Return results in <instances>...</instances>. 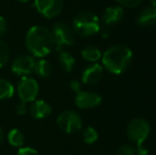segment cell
<instances>
[{
    "label": "cell",
    "mask_w": 156,
    "mask_h": 155,
    "mask_svg": "<svg viewBox=\"0 0 156 155\" xmlns=\"http://www.w3.org/2000/svg\"><path fill=\"white\" fill-rule=\"evenodd\" d=\"M15 87L9 80L0 78V100H8L14 96Z\"/></svg>",
    "instance_id": "cell-19"
},
{
    "label": "cell",
    "mask_w": 156,
    "mask_h": 155,
    "mask_svg": "<svg viewBox=\"0 0 156 155\" xmlns=\"http://www.w3.org/2000/svg\"><path fill=\"white\" fill-rule=\"evenodd\" d=\"M34 63L35 60L32 55L20 54L13 61L12 65H11V69H12V72L16 76H20V77L29 76L33 72Z\"/></svg>",
    "instance_id": "cell-9"
},
{
    "label": "cell",
    "mask_w": 156,
    "mask_h": 155,
    "mask_svg": "<svg viewBox=\"0 0 156 155\" xmlns=\"http://www.w3.org/2000/svg\"><path fill=\"white\" fill-rule=\"evenodd\" d=\"M8 21L3 16H0V37L3 36L8 32Z\"/></svg>",
    "instance_id": "cell-26"
},
{
    "label": "cell",
    "mask_w": 156,
    "mask_h": 155,
    "mask_svg": "<svg viewBox=\"0 0 156 155\" xmlns=\"http://www.w3.org/2000/svg\"><path fill=\"white\" fill-rule=\"evenodd\" d=\"M17 1L23 2V3H25V2H28V1H30V0H17Z\"/></svg>",
    "instance_id": "cell-32"
},
{
    "label": "cell",
    "mask_w": 156,
    "mask_h": 155,
    "mask_svg": "<svg viewBox=\"0 0 156 155\" xmlns=\"http://www.w3.org/2000/svg\"><path fill=\"white\" fill-rule=\"evenodd\" d=\"M16 155H41L37 150L30 147H21L18 149Z\"/></svg>",
    "instance_id": "cell-24"
},
{
    "label": "cell",
    "mask_w": 156,
    "mask_h": 155,
    "mask_svg": "<svg viewBox=\"0 0 156 155\" xmlns=\"http://www.w3.org/2000/svg\"><path fill=\"white\" fill-rule=\"evenodd\" d=\"M2 141H3V131H2V129L0 128V146H1Z\"/></svg>",
    "instance_id": "cell-30"
},
{
    "label": "cell",
    "mask_w": 156,
    "mask_h": 155,
    "mask_svg": "<svg viewBox=\"0 0 156 155\" xmlns=\"http://www.w3.org/2000/svg\"><path fill=\"white\" fill-rule=\"evenodd\" d=\"M151 3H152V6H154V8H156V0H150Z\"/></svg>",
    "instance_id": "cell-31"
},
{
    "label": "cell",
    "mask_w": 156,
    "mask_h": 155,
    "mask_svg": "<svg viewBox=\"0 0 156 155\" xmlns=\"http://www.w3.org/2000/svg\"><path fill=\"white\" fill-rule=\"evenodd\" d=\"M26 47L33 58H43L53 50L54 41L51 30L44 26H33L26 35Z\"/></svg>",
    "instance_id": "cell-1"
},
{
    "label": "cell",
    "mask_w": 156,
    "mask_h": 155,
    "mask_svg": "<svg viewBox=\"0 0 156 155\" xmlns=\"http://www.w3.org/2000/svg\"><path fill=\"white\" fill-rule=\"evenodd\" d=\"M116 1L120 4L121 8L133 9V8H136V6L139 5L141 0H116Z\"/></svg>",
    "instance_id": "cell-22"
},
{
    "label": "cell",
    "mask_w": 156,
    "mask_h": 155,
    "mask_svg": "<svg viewBox=\"0 0 156 155\" xmlns=\"http://www.w3.org/2000/svg\"><path fill=\"white\" fill-rule=\"evenodd\" d=\"M81 55L85 61H88L90 63H96L97 61H99L102 56L101 51L98 47L94 46H86L85 48H83L81 51Z\"/></svg>",
    "instance_id": "cell-18"
},
{
    "label": "cell",
    "mask_w": 156,
    "mask_h": 155,
    "mask_svg": "<svg viewBox=\"0 0 156 155\" xmlns=\"http://www.w3.org/2000/svg\"><path fill=\"white\" fill-rule=\"evenodd\" d=\"M69 86L71 88V90H73L74 93L81 91V83L78 80H71L69 83Z\"/></svg>",
    "instance_id": "cell-28"
},
{
    "label": "cell",
    "mask_w": 156,
    "mask_h": 155,
    "mask_svg": "<svg viewBox=\"0 0 156 155\" xmlns=\"http://www.w3.org/2000/svg\"><path fill=\"white\" fill-rule=\"evenodd\" d=\"M58 63H60L63 70L65 72L69 73L74 68L76 60H74L73 55L71 53H69L68 51H65V50H62L58 53Z\"/></svg>",
    "instance_id": "cell-16"
},
{
    "label": "cell",
    "mask_w": 156,
    "mask_h": 155,
    "mask_svg": "<svg viewBox=\"0 0 156 155\" xmlns=\"http://www.w3.org/2000/svg\"><path fill=\"white\" fill-rule=\"evenodd\" d=\"M102 98L93 91H79L74 97V103L81 110L93 108L100 105Z\"/></svg>",
    "instance_id": "cell-10"
},
{
    "label": "cell",
    "mask_w": 156,
    "mask_h": 155,
    "mask_svg": "<svg viewBox=\"0 0 156 155\" xmlns=\"http://www.w3.org/2000/svg\"><path fill=\"white\" fill-rule=\"evenodd\" d=\"M115 155H135V149L131 146H121L118 148Z\"/></svg>",
    "instance_id": "cell-23"
},
{
    "label": "cell",
    "mask_w": 156,
    "mask_h": 155,
    "mask_svg": "<svg viewBox=\"0 0 156 155\" xmlns=\"http://www.w3.org/2000/svg\"><path fill=\"white\" fill-rule=\"evenodd\" d=\"M137 25L142 28H149L156 25V8L154 6L144 8L138 15Z\"/></svg>",
    "instance_id": "cell-14"
},
{
    "label": "cell",
    "mask_w": 156,
    "mask_h": 155,
    "mask_svg": "<svg viewBox=\"0 0 156 155\" xmlns=\"http://www.w3.org/2000/svg\"><path fill=\"white\" fill-rule=\"evenodd\" d=\"M72 29L76 34L83 37H89L99 33L100 20L98 16L91 12H81L74 17Z\"/></svg>",
    "instance_id": "cell-3"
},
{
    "label": "cell",
    "mask_w": 156,
    "mask_h": 155,
    "mask_svg": "<svg viewBox=\"0 0 156 155\" xmlns=\"http://www.w3.org/2000/svg\"><path fill=\"white\" fill-rule=\"evenodd\" d=\"M99 138V134L96 131V129L93 126H87L84 131H83V140L87 145H93L96 143Z\"/></svg>",
    "instance_id": "cell-20"
},
{
    "label": "cell",
    "mask_w": 156,
    "mask_h": 155,
    "mask_svg": "<svg viewBox=\"0 0 156 155\" xmlns=\"http://www.w3.org/2000/svg\"><path fill=\"white\" fill-rule=\"evenodd\" d=\"M52 37L54 41V46L58 50H61L64 47L72 46L74 43L73 29L67 23L58 21L52 26L51 29Z\"/></svg>",
    "instance_id": "cell-5"
},
{
    "label": "cell",
    "mask_w": 156,
    "mask_h": 155,
    "mask_svg": "<svg viewBox=\"0 0 156 155\" xmlns=\"http://www.w3.org/2000/svg\"><path fill=\"white\" fill-rule=\"evenodd\" d=\"M135 154H137V155H148L149 154V150H148V148L144 146V143L136 145Z\"/></svg>",
    "instance_id": "cell-27"
},
{
    "label": "cell",
    "mask_w": 156,
    "mask_h": 155,
    "mask_svg": "<svg viewBox=\"0 0 156 155\" xmlns=\"http://www.w3.org/2000/svg\"><path fill=\"white\" fill-rule=\"evenodd\" d=\"M34 6L46 18H56L62 13L63 0H34Z\"/></svg>",
    "instance_id": "cell-8"
},
{
    "label": "cell",
    "mask_w": 156,
    "mask_h": 155,
    "mask_svg": "<svg viewBox=\"0 0 156 155\" xmlns=\"http://www.w3.org/2000/svg\"><path fill=\"white\" fill-rule=\"evenodd\" d=\"M10 60V48L8 44L0 39V68L4 67Z\"/></svg>",
    "instance_id": "cell-21"
},
{
    "label": "cell",
    "mask_w": 156,
    "mask_h": 155,
    "mask_svg": "<svg viewBox=\"0 0 156 155\" xmlns=\"http://www.w3.org/2000/svg\"><path fill=\"white\" fill-rule=\"evenodd\" d=\"M150 123L144 118H135L129 123L126 129L127 137L136 145L144 143L150 135Z\"/></svg>",
    "instance_id": "cell-4"
},
{
    "label": "cell",
    "mask_w": 156,
    "mask_h": 155,
    "mask_svg": "<svg viewBox=\"0 0 156 155\" xmlns=\"http://www.w3.org/2000/svg\"><path fill=\"white\" fill-rule=\"evenodd\" d=\"M17 93L20 101L26 103H31L35 101L39 93V86L37 81L29 76H23L20 78L17 84Z\"/></svg>",
    "instance_id": "cell-6"
},
{
    "label": "cell",
    "mask_w": 156,
    "mask_h": 155,
    "mask_svg": "<svg viewBox=\"0 0 156 155\" xmlns=\"http://www.w3.org/2000/svg\"><path fill=\"white\" fill-rule=\"evenodd\" d=\"M103 76V68L101 65L94 63L87 66L82 72V82L86 85H94L101 80Z\"/></svg>",
    "instance_id": "cell-11"
},
{
    "label": "cell",
    "mask_w": 156,
    "mask_h": 155,
    "mask_svg": "<svg viewBox=\"0 0 156 155\" xmlns=\"http://www.w3.org/2000/svg\"><path fill=\"white\" fill-rule=\"evenodd\" d=\"M101 33V36H102L103 38H107L109 36V30L107 29V28H104V29H100V31H99Z\"/></svg>",
    "instance_id": "cell-29"
},
{
    "label": "cell",
    "mask_w": 156,
    "mask_h": 155,
    "mask_svg": "<svg viewBox=\"0 0 156 155\" xmlns=\"http://www.w3.org/2000/svg\"><path fill=\"white\" fill-rule=\"evenodd\" d=\"M56 123L63 132L67 134H73L82 129V118L76 112L71 110L64 111L56 118Z\"/></svg>",
    "instance_id": "cell-7"
},
{
    "label": "cell",
    "mask_w": 156,
    "mask_h": 155,
    "mask_svg": "<svg viewBox=\"0 0 156 155\" xmlns=\"http://www.w3.org/2000/svg\"><path fill=\"white\" fill-rule=\"evenodd\" d=\"M102 64L107 71L114 75H120L129 67L133 58V52L125 45H115L103 53Z\"/></svg>",
    "instance_id": "cell-2"
},
{
    "label": "cell",
    "mask_w": 156,
    "mask_h": 155,
    "mask_svg": "<svg viewBox=\"0 0 156 155\" xmlns=\"http://www.w3.org/2000/svg\"><path fill=\"white\" fill-rule=\"evenodd\" d=\"M123 9L121 6H108L102 14V21L105 26H114L119 23L123 17Z\"/></svg>",
    "instance_id": "cell-13"
},
{
    "label": "cell",
    "mask_w": 156,
    "mask_h": 155,
    "mask_svg": "<svg viewBox=\"0 0 156 155\" xmlns=\"http://www.w3.org/2000/svg\"><path fill=\"white\" fill-rule=\"evenodd\" d=\"M28 111H29V107H28V103H26V102L20 101L16 105V113L18 115H20V116L26 115L28 113Z\"/></svg>",
    "instance_id": "cell-25"
},
{
    "label": "cell",
    "mask_w": 156,
    "mask_h": 155,
    "mask_svg": "<svg viewBox=\"0 0 156 155\" xmlns=\"http://www.w3.org/2000/svg\"><path fill=\"white\" fill-rule=\"evenodd\" d=\"M33 72L39 78H48L52 72L51 64L45 58H39V60L35 61Z\"/></svg>",
    "instance_id": "cell-15"
},
{
    "label": "cell",
    "mask_w": 156,
    "mask_h": 155,
    "mask_svg": "<svg viewBox=\"0 0 156 155\" xmlns=\"http://www.w3.org/2000/svg\"><path fill=\"white\" fill-rule=\"evenodd\" d=\"M8 141L12 147L15 148H21L25 146L26 143V136L23 131L19 129H12L8 134Z\"/></svg>",
    "instance_id": "cell-17"
},
{
    "label": "cell",
    "mask_w": 156,
    "mask_h": 155,
    "mask_svg": "<svg viewBox=\"0 0 156 155\" xmlns=\"http://www.w3.org/2000/svg\"><path fill=\"white\" fill-rule=\"evenodd\" d=\"M29 113L34 119H46L51 115L52 107L48 102L44 100H35L31 102Z\"/></svg>",
    "instance_id": "cell-12"
}]
</instances>
